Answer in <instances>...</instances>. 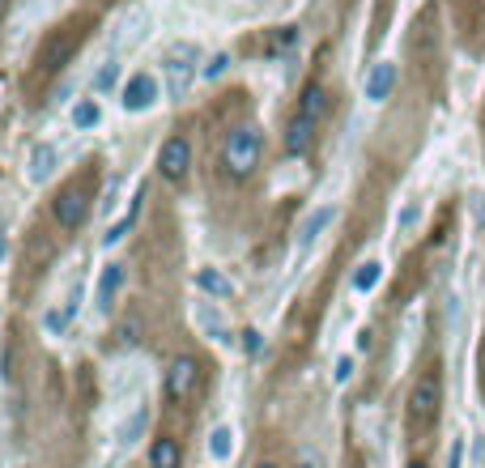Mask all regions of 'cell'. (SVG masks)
<instances>
[{
  "instance_id": "6da1fadb",
  "label": "cell",
  "mask_w": 485,
  "mask_h": 468,
  "mask_svg": "<svg viewBox=\"0 0 485 468\" xmlns=\"http://www.w3.org/2000/svg\"><path fill=\"white\" fill-rule=\"evenodd\" d=\"M260 154H264V137L260 128L242 124L226 137V149H222V162H226V175L230 179H251L260 166Z\"/></svg>"
},
{
  "instance_id": "7a4b0ae2",
  "label": "cell",
  "mask_w": 485,
  "mask_h": 468,
  "mask_svg": "<svg viewBox=\"0 0 485 468\" xmlns=\"http://www.w3.org/2000/svg\"><path fill=\"white\" fill-rule=\"evenodd\" d=\"M192 323H196V332L209 340V345H217V349H234V340H239L226 320V311H222V303H213L205 294L192 303Z\"/></svg>"
},
{
  "instance_id": "3957f363",
  "label": "cell",
  "mask_w": 485,
  "mask_h": 468,
  "mask_svg": "<svg viewBox=\"0 0 485 468\" xmlns=\"http://www.w3.org/2000/svg\"><path fill=\"white\" fill-rule=\"evenodd\" d=\"M149 430H154V404L132 401L128 409L119 413V421H115V447H119V452H132V447H141L149 438Z\"/></svg>"
},
{
  "instance_id": "277c9868",
  "label": "cell",
  "mask_w": 485,
  "mask_h": 468,
  "mask_svg": "<svg viewBox=\"0 0 485 468\" xmlns=\"http://www.w3.org/2000/svg\"><path fill=\"white\" fill-rule=\"evenodd\" d=\"M162 81H166V94L175 98H188V90H192L196 81V51L192 48H175L171 56H166V65H162Z\"/></svg>"
},
{
  "instance_id": "5b68a950",
  "label": "cell",
  "mask_w": 485,
  "mask_h": 468,
  "mask_svg": "<svg viewBox=\"0 0 485 468\" xmlns=\"http://www.w3.org/2000/svg\"><path fill=\"white\" fill-rule=\"evenodd\" d=\"M332 222H337V205H320V209H311L307 217H303L298 239H294V256H298V264L315 252V243L323 239V230H332Z\"/></svg>"
},
{
  "instance_id": "8992f818",
  "label": "cell",
  "mask_w": 485,
  "mask_h": 468,
  "mask_svg": "<svg viewBox=\"0 0 485 468\" xmlns=\"http://www.w3.org/2000/svg\"><path fill=\"white\" fill-rule=\"evenodd\" d=\"M124 286H128V264H119V260L102 264V273H98V281H94V307H98V315H111L115 303H119V294H124Z\"/></svg>"
},
{
  "instance_id": "52a82bcc",
  "label": "cell",
  "mask_w": 485,
  "mask_h": 468,
  "mask_svg": "<svg viewBox=\"0 0 485 468\" xmlns=\"http://www.w3.org/2000/svg\"><path fill=\"white\" fill-rule=\"evenodd\" d=\"M188 171H192V146H188L183 137H171V141L158 149V175L166 179V183H183Z\"/></svg>"
},
{
  "instance_id": "ba28073f",
  "label": "cell",
  "mask_w": 485,
  "mask_h": 468,
  "mask_svg": "<svg viewBox=\"0 0 485 468\" xmlns=\"http://www.w3.org/2000/svg\"><path fill=\"white\" fill-rule=\"evenodd\" d=\"M158 81L149 77V73H132L124 85H119V107L124 111H132V115H141V111H149L154 102H158Z\"/></svg>"
},
{
  "instance_id": "9c48e42d",
  "label": "cell",
  "mask_w": 485,
  "mask_h": 468,
  "mask_svg": "<svg viewBox=\"0 0 485 468\" xmlns=\"http://www.w3.org/2000/svg\"><path fill=\"white\" fill-rule=\"evenodd\" d=\"M196 379H200V371H196V358L179 354L175 362L166 366V375H162V388H166L171 401H183V396H192V392H196Z\"/></svg>"
},
{
  "instance_id": "30bf717a",
  "label": "cell",
  "mask_w": 485,
  "mask_h": 468,
  "mask_svg": "<svg viewBox=\"0 0 485 468\" xmlns=\"http://www.w3.org/2000/svg\"><path fill=\"white\" fill-rule=\"evenodd\" d=\"M438 396H443V384H438V375H421L418 388H413V396H409V418L413 421H435L438 413Z\"/></svg>"
},
{
  "instance_id": "8fae6325",
  "label": "cell",
  "mask_w": 485,
  "mask_h": 468,
  "mask_svg": "<svg viewBox=\"0 0 485 468\" xmlns=\"http://www.w3.org/2000/svg\"><path fill=\"white\" fill-rule=\"evenodd\" d=\"M392 90H396V65L392 60H379V65H371V73H366V81H362V94H366V102H388Z\"/></svg>"
},
{
  "instance_id": "7c38bea8",
  "label": "cell",
  "mask_w": 485,
  "mask_h": 468,
  "mask_svg": "<svg viewBox=\"0 0 485 468\" xmlns=\"http://www.w3.org/2000/svg\"><path fill=\"white\" fill-rule=\"evenodd\" d=\"M77 311H81V286L68 294L60 307H51L48 315H43V332H48V337H56V340L68 337V328H73V320H77Z\"/></svg>"
},
{
  "instance_id": "4fadbf2b",
  "label": "cell",
  "mask_w": 485,
  "mask_h": 468,
  "mask_svg": "<svg viewBox=\"0 0 485 468\" xmlns=\"http://www.w3.org/2000/svg\"><path fill=\"white\" fill-rule=\"evenodd\" d=\"M209 460L213 464H230L234 460V452H239V430H234V421H217L209 430Z\"/></svg>"
},
{
  "instance_id": "5bb4252c",
  "label": "cell",
  "mask_w": 485,
  "mask_h": 468,
  "mask_svg": "<svg viewBox=\"0 0 485 468\" xmlns=\"http://www.w3.org/2000/svg\"><path fill=\"white\" fill-rule=\"evenodd\" d=\"M85 209H90V200H85V192H65V196H56V205H51V213H56V222L65 230H73V226H81L85 222Z\"/></svg>"
},
{
  "instance_id": "9a60e30c",
  "label": "cell",
  "mask_w": 485,
  "mask_h": 468,
  "mask_svg": "<svg viewBox=\"0 0 485 468\" xmlns=\"http://www.w3.org/2000/svg\"><path fill=\"white\" fill-rule=\"evenodd\" d=\"M196 290L205 294V298H213V303H222V298H234V281L222 269L205 264V269H196Z\"/></svg>"
},
{
  "instance_id": "2e32d148",
  "label": "cell",
  "mask_w": 485,
  "mask_h": 468,
  "mask_svg": "<svg viewBox=\"0 0 485 468\" xmlns=\"http://www.w3.org/2000/svg\"><path fill=\"white\" fill-rule=\"evenodd\" d=\"M26 166H31V171H26V175H31V183H48V179L60 171V149L43 141V146L31 149V162H26Z\"/></svg>"
},
{
  "instance_id": "e0dca14e",
  "label": "cell",
  "mask_w": 485,
  "mask_h": 468,
  "mask_svg": "<svg viewBox=\"0 0 485 468\" xmlns=\"http://www.w3.org/2000/svg\"><path fill=\"white\" fill-rule=\"evenodd\" d=\"M379 281H384V264H379V260H362V264L354 269V277H349V290L375 294L379 290Z\"/></svg>"
},
{
  "instance_id": "ac0fdd59",
  "label": "cell",
  "mask_w": 485,
  "mask_h": 468,
  "mask_svg": "<svg viewBox=\"0 0 485 468\" xmlns=\"http://www.w3.org/2000/svg\"><path fill=\"white\" fill-rule=\"evenodd\" d=\"M98 124H102V107H98V98H81L77 107H73V128L94 132Z\"/></svg>"
},
{
  "instance_id": "d6986e66",
  "label": "cell",
  "mask_w": 485,
  "mask_h": 468,
  "mask_svg": "<svg viewBox=\"0 0 485 468\" xmlns=\"http://www.w3.org/2000/svg\"><path fill=\"white\" fill-rule=\"evenodd\" d=\"M311 141H315V124L298 115V119L290 124V132H286V149H290V154H307Z\"/></svg>"
},
{
  "instance_id": "ffe728a7",
  "label": "cell",
  "mask_w": 485,
  "mask_h": 468,
  "mask_svg": "<svg viewBox=\"0 0 485 468\" xmlns=\"http://www.w3.org/2000/svg\"><path fill=\"white\" fill-rule=\"evenodd\" d=\"M149 468H179L175 438H154V443H149Z\"/></svg>"
},
{
  "instance_id": "44dd1931",
  "label": "cell",
  "mask_w": 485,
  "mask_h": 468,
  "mask_svg": "<svg viewBox=\"0 0 485 468\" xmlns=\"http://www.w3.org/2000/svg\"><path fill=\"white\" fill-rule=\"evenodd\" d=\"M141 205H146V200H141V192H137V196H132V209H128V217H119V222H115V226L107 230V239H102V243H107V247H115V243H124V239H128V234H132V226H137V217H141Z\"/></svg>"
},
{
  "instance_id": "7402d4cb",
  "label": "cell",
  "mask_w": 485,
  "mask_h": 468,
  "mask_svg": "<svg viewBox=\"0 0 485 468\" xmlns=\"http://www.w3.org/2000/svg\"><path fill=\"white\" fill-rule=\"evenodd\" d=\"M323 111H328V94H323V85H307V90H303V107H298V115L311 119V124H320Z\"/></svg>"
},
{
  "instance_id": "603a6c76",
  "label": "cell",
  "mask_w": 485,
  "mask_h": 468,
  "mask_svg": "<svg viewBox=\"0 0 485 468\" xmlns=\"http://www.w3.org/2000/svg\"><path fill=\"white\" fill-rule=\"evenodd\" d=\"M115 81H119V60H107V65L94 73V94H111Z\"/></svg>"
},
{
  "instance_id": "cb8c5ba5",
  "label": "cell",
  "mask_w": 485,
  "mask_h": 468,
  "mask_svg": "<svg viewBox=\"0 0 485 468\" xmlns=\"http://www.w3.org/2000/svg\"><path fill=\"white\" fill-rule=\"evenodd\" d=\"M354 371H357V358L354 354H340L337 362H332V384H337V388H345V384L354 379Z\"/></svg>"
},
{
  "instance_id": "d4e9b609",
  "label": "cell",
  "mask_w": 485,
  "mask_h": 468,
  "mask_svg": "<svg viewBox=\"0 0 485 468\" xmlns=\"http://www.w3.org/2000/svg\"><path fill=\"white\" fill-rule=\"evenodd\" d=\"M418 222H421V205H404V213L396 217V230H401V234H413Z\"/></svg>"
},
{
  "instance_id": "484cf974",
  "label": "cell",
  "mask_w": 485,
  "mask_h": 468,
  "mask_svg": "<svg viewBox=\"0 0 485 468\" xmlns=\"http://www.w3.org/2000/svg\"><path fill=\"white\" fill-rule=\"evenodd\" d=\"M447 468H464V438H452V452H447Z\"/></svg>"
},
{
  "instance_id": "4316f807",
  "label": "cell",
  "mask_w": 485,
  "mask_h": 468,
  "mask_svg": "<svg viewBox=\"0 0 485 468\" xmlns=\"http://www.w3.org/2000/svg\"><path fill=\"white\" fill-rule=\"evenodd\" d=\"M298 468H323V455L315 452V447H303V452H298Z\"/></svg>"
},
{
  "instance_id": "83f0119b",
  "label": "cell",
  "mask_w": 485,
  "mask_h": 468,
  "mask_svg": "<svg viewBox=\"0 0 485 468\" xmlns=\"http://www.w3.org/2000/svg\"><path fill=\"white\" fill-rule=\"evenodd\" d=\"M226 65H230V56H213L209 65H205V77H222V73H226Z\"/></svg>"
},
{
  "instance_id": "f1b7e54d",
  "label": "cell",
  "mask_w": 485,
  "mask_h": 468,
  "mask_svg": "<svg viewBox=\"0 0 485 468\" xmlns=\"http://www.w3.org/2000/svg\"><path fill=\"white\" fill-rule=\"evenodd\" d=\"M242 337H247V349H251V354H260V332H256V328H247Z\"/></svg>"
},
{
  "instance_id": "f546056e",
  "label": "cell",
  "mask_w": 485,
  "mask_h": 468,
  "mask_svg": "<svg viewBox=\"0 0 485 468\" xmlns=\"http://www.w3.org/2000/svg\"><path fill=\"white\" fill-rule=\"evenodd\" d=\"M0 260H4V234H0Z\"/></svg>"
},
{
  "instance_id": "4dcf8cb0",
  "label": "cell",
  "mask_w": 485,
  "mask_h": 468,
  "mask_svg": "<svg viewBox=\"0 0 485 468\" xmlns=\"http://www.w3.org/2000/svg\"><path fill=\"white\" fill-rule=\"evenodd\" d=\"M256 468H277V464H256Z\"/></svg>"
},
{
  "instance_id": "1f68e13d",
  "label": "cell",
  "mask_w": 485,
  "mask_h": 468,
  "mask_svg": "<svg viewBox=\"0 0 485 468\" xmlns=\"http://www.w3.org/2000/svg\"><path fill=\"white\" fill-rule=\"evenodd\" d=\"M409 468H426V464H409Z\"/></svg>"
},
{
  "instance_id": "d6a6232c",
  "label": "cell",
  "mask_w": 485,
  "mask_h": 468,
  "mask_svg": "<svg viewBox=\"0 0 485 468\" xmlns=\"http://www.w3.org/2000/svg\"><path fill=\"white\" fill-rule=\"evenodd\" d=\"M0 4H4V0H0Z\"/></svg>"
}]
</instances>
